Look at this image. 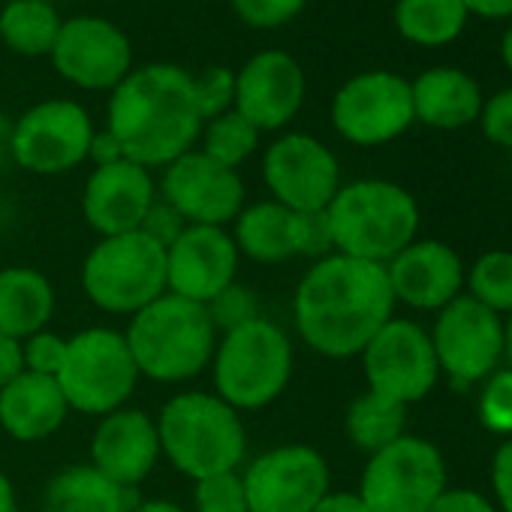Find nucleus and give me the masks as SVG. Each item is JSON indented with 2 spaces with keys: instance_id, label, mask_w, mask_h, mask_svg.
<instances>
[{
  "instance_id": "f257e3e1",
  "label": "nucleus",
  "mask_w": 512,
  "mask_h": 512,
  "mask_svg": "<svg viewBox=\"0 0 512 512\" xmlns=\"http://www.w3.org/2000/svg\"><path fill=\"white\" fill-rule=\"evenodd\" d=\"M395 317L386 269L329 253L311 263L293 293L299 341L326 359H353Z\"/></svg>"
},
{
  "instance_id": "f03ea898",
  "label": "nucleus",
  "mask_w": 512,
  "mask_h": 512,
  "mask_svg": "<svg viewBox=\"0 0 512 512\" xmlns=\"http://www.w3.org/2000/svg\"><path fill=\"white\" fill-rule=\"evenodd\" d=\"M202 115L193 97V73L178 64L154 61L109 94L106 133L118 142L124 160L145 169H166L193 151L202 133Z\"/></svg>"
},
{
  "instance_id": "7ed1b4c3",
  "label": "nucleus",
  "mask_w": 512,
  "mask_h": 512,
  "mask_svg": "<svg viewBox=\"0 0 512 512\" xmlns=\"http://www.w3.org/2000/svg\"><path fill=\"white\" fill-rule=\"evenodd\" d=\"M160 452L187 479H205L244 467L247 428L238 410L214 392H178L157 416Z\"/></svg>"
},
{
  "instance_id": "20e7f679",
  "label": "nucleus",
  "mask_w": 512,
  "mask_h": 512,
  "mask_svg": "<svg viewBox=\"0 0 512 512\" xmlns=\"http://www.w3.org/2000/svg\"><path fill=\"white\" fill-rule=\"evenodd\" d=\"M335 253L386 266L407 244L419 238L416 196L386 178H359L341 184L326 208Z\"/></svg>"
},
{
  "instance_id": "39448f33",
  "label": "nucleus",
  "mask_w": 512,
  "mask_h": 512,
  "mask_svg": "<svg viewBox=\"0 0 512 512\" xmlns=\"http://www.w3.org/2000/svg\"><path fill=\"white\" fill-rule=\"evenodd\" d=\"M124 338L139 377L175 386L208 371L220 332L205 305L163 293L127 320Z\"/></svg>"
},
{
  "instance_id": "423d86ee",
  "label": "nucleus",
  "mask_w": 512,
  "mask_h": 512,
  "mask_svg": "<svg viewBox=\"0 0 512 512\" xmlns=\"http://www.w3.org/2000/svg\"><path fill=\"white\" fill-rule=\"evenodd\" d=\"M293 368V338L266 314L223 332L208 365L214 395L238 413L272 407L287 392Z\"/></svg>"
},
{
  "instance_id": "0eeeda50",
  "label": "nucleus",
  "mask_w": 512,
  "mask_h": 512,
  "mask_svg": "<svg viewBox=\"0 0 512 512\" xmlns=\"http://www.w3.org/2000/svg\"><path fill=\"white\" fill-rule=\"evenodd\" d=\"M85 299L115 317H133L166 293V247L145 232L100 238L82 263Z\"/></svg>"
},
{
  "instance_id": "6e6552de",
  "label": "nucleus",
  "mask_w": 512,
  "mask_h": 512,
  "mask_svg": "<svg viewBox=\"0 0 512 512\" xmlns=\"http://www.w3.org/2000/svg\"><path fill=\"white\" fill-rule=\"evenodd\" d=\"M55 380L70 410L100 419L127 407L142 377L124 332L88 326L67 338V356Z\"/></svg>"
},
{
  "instance_id": "1a4fd4ad",
  "label": "nucleus",
  "mask_w": 512,
  "mask_h": 512,
  "mask_svg": "<svg viewBox=\"0 0 512 512\" xmlns=\"http://www.w3.org/2000/svg\"><path fill=\"white\" fill-rule=\"evenodd\" d=\"M446 485L449 470L443 452L425 437L404 434L368 455L356 491L371 512H425Z\"/></svg>"
},
{
  "instance_id": "9d476101",
  "label": "nucleus",
  "mask_w": 512,
  "mask_h": 512,
  "mask_svg": "<svg viewBox=\"0 0 512 512\" xmlns=\"http://www.w3.org/2000/svg\"><path fill=\"white\" fill-rule=\"evenodd\" d=\"M94 133L97 127L82 103L52 97L13 121L10 160L34 175H67L88 160Z\"/></svg>"
},
{
  "instance_id": "9b49d317",
  "label": "nucleus",
  "mask_w": 512,
  "mask_h": 512,
  "mask_svg": "<svg viewBox=\"0 0 512 512\" xmlns=\"http://www.w3.org/2000/svg\"><path fill=\"white\" fill-rule=\"evenodd\" d=\"M247 512H314L332 491V470L320 449L281 443L241 467Z\"/></svg>"
},
{
  "instance_id": "f8f14e48",
  "label": "nucleus",
  "mask_w": 512,
  "mask_h": 512,
  "mask_svg": "<svg viewBox=\"0 0 512 512\" xmlns=\"http://www.w3.org/2000/svg\"><path fill=\"white\" fill-rule=\"evenodd\" d=\"M335 133L359 148H380L410 130L413 97L410 82L389 70H368L347 79L329 109Z\"/></svg>"
},
{
  "instance_id": "ddd939ff",
  "label": "nucleus",
  "mask_w": 512,
  "mask_h": 512,
  "mask_svg": "<svg viewBox=\"0 0 512 512\" xmlns=\"http://www.w3.org/2000/svg\"><path fill=\"white\" fill-rule=\"evenodd\" d=\"M368 392L392 398L404 407L428 398L440 380V365L425 326L392 317L359 353Z\"/></svg>"
},
{
  "instance_id": "4468645a",
  "label": "nucleus",
  "mask_w": 512,
  "mask_h": 512,
  "mask_svg": "<svg viewBox=\"0 0 512 512\" xmlns=\"http://www.w3.org/2000/svg\"><path fill=\"white\" fill-rule=\"evenodd\" d=\"M428 335L440 377L455 389L482 383L503 362V317L491 314L467 293L437 311Z\"/></svg>"
},
{
  "instance_id": "2eb2a0df",
  "label": "nucleus",
  "mask_w": 512,
  "mask_h": 512,
  "mask_svg": "<svg viewBox=\"0 0 512 512\" xmlns=\"http://www.w3.org/2000/svg\"><path fill=\"white\" fill-rule=\"evenodd\" d=\"M260 172L269 199L290 211H326L344 184L335 151L311 133H281L272 139Z\"/></svg>"
},
{
  "instance_id": "dca6fc26",
  "label": "nucleus",
  "mask_w": 512,
  "mask_h": 512,
  "mask_svg": "<svg viewBox=\"0 0 512 512\" xmlns=\"http://www.w3.org/2000/svg\"><path fill=\"white\" fill-rule=\"evenodd\" d=\"M157 196L187 226H232L247 205V187L238 169H226L205 157L199 148L172 160L160 181Z\"/></svg>"
},
{
  "instance_id": "f3484780",
  "label": "nucleus",
  "mask_w": 512,
  "mask_h": 512,
  "mask_svg": "<svg viewBox=\"0 0 512 512\" xmlns=\"http://www.w3.org/2000/svg\"><path fill=\"white\" fill-rule=\"evenodd\" d=\"M55 73L82 91H115L133 73V43L103 16L64 19L52 49Z\"/></svg>"
},
{
  "instance_id": "a211bd4d",
  "label": "nucleus",
  "mask_w": 512,
  "mask_h": 512,
  "mask_svg": "<svg viewBox=\"0 0 512 512\" xmlns=\"http://www.w3.org/2000/svg\"><path fill=\"white\" fill-rule=\"evenodd\" d=\"M305 94V70L284 49H263L235 70V112L260 133H281L299 115Z\"/></svg>"
},
{
  "instance_id": "6ab92c4d",
  "label": "nucleus",
  "mask_w": 512,
  "mask_h": 512,
  "mask_svg": "<svg viewBox=\"0 0 512 512\" xmlns=\"http://www.w3.org/2000/svg\"><path fill=\"white\" fill-rule=\"evenodd\" d=\"M238 247L223 226H184L166 247V293L208 305L238 281Z\"/></svg>"
},
{
  "instance_id": "aec40b11",
  "label": "nucleus",
  "mask_w": 512,
  "mask_h": 512,
  "mask_svg": "<svg viewBox=\"0 0 512 512\" xmlns=\"http://www.w3.org/2000/svg\"><path fill=\"white\" fill-rule=\"evenodd\" d=\"M395 305L413 311H440L464 296L467 266L458 250L440 238H416L383 266Z\"/></svg>"
},
{
  "instance_id": "412c9836",
  "label": "nucleus",
  "mask_w": 512,
  "mask_h": 512,
  "mask_svg": "<svg viewBox=\"0 0 512 512\" xmlns=\"http://www.w3.org/2000/svg\"><path fill=\"white\" fill-rule=\"evenodd\" d=\"M154 202L157 181L133 160L94 166L82 187V217L100 238L136 232Z\"/></svg>"
},
{
  "instance_id": "4be33fe9",
  "label": "nucleus",
  "mask_w": 512,
  "mask_h": 512,
  "mask_svg": "<svg viewBox=\"0 0 512 512\" xmlns=\"http://www.w3.org/2000/svg\"><path fill=\"white\" fill-rule=\"evenodd\" d=\"M157 419L139 407H121L97 419L88 446V464L124 488H139L160 464Z\"/></svg>"
},
{
  "instance_id": "5701e85b",
  "label": "nucleus",
  "mask_w": 512,
  "mask_h": 512,
  "mask_svg": "<svg viewBox=\"0 0 512 512\" xmlns=\"http://www.w3.org/2000/svg\"><path fill=\"white\" fill-rule=\"evenodd\" d=\"M70 413L55 377L25 371L0 389V428L16 443H43L55 437Z\"/></svg>"
},
{
  "instance_id": "b1692460",
  "label": "nucleus",
  "mask_w": 512,
  "mask_h": 512,
  "mask_svg": "<svg viewBox=\"0 0 512 512\" xmlns=\"http://www.w3.org/2000/svg\"><path fill=\"white\" fill-rule=\"evenodd\" d=\"M410 97L413 118L434 130H461L479 121L485 103L476 79L455 67L425 70L410 82Z\"/></svg>"
},
{
  "instance_id": "393cba45",
  "label": "nucleus",
  "mask_w": 512,
  "mask_h": 512,
  "mask_svg": "<svg viewBox=\"0 0 512 512\" xmlns=\"http://www.w3.org/2000/svg\"><path fill=\"white\" fill-rule=\"evenodd\" d=\"M55 284L31 266L0 269V335L31 338L49 329L55 317Z\"/></svg>"
},
{
  "instance_id": "a878e982",
  "label": "nucleus",
  "mask_w": 512,
  "mask_h": 512,
  "mask_svg": "<svg viewBox=\"0 0 512 512\" xmlns=\"http://www.w3.org/2000/svg\"><path fill=\"white\" fill-rule=\"evenodd\" d=\"M293 223L296 211L278 205L275 199L247 202L238 217L232 220V241L238 247V256L260 266H281L293 260Z\"/></svg>"
},
{
  "instance_id": "bb28decb",
  "label": "nucleus",
  "mask_w": 512,
  "mask_h": 512,
  "mask_svg": "<svg viewBox=\"0 0 512 512\" xmlns=\"http://www.w3.org/2000/svg\"><path fill=\"white\" fill-rule=\"evenodd\" d=\"M136 491L112 482L94 464H70L43 488V512H130Z\"/></svg>"
},
{
  "instance_id": "cd10ccee",
  "label": "nucleus",
  "mask_w": 512,
  "mask_h": 512,
  "mask_svg": "<svg viewBox=\"0 0 512 512\" xmlns=\"http://www.w3.org/2000/svg\"><path fill=\"white\" fill-rule=\"evenodd\" d=\"M61 25L64 19L49 0H10L0 10V43L22 58H49Z\"/></svg>"
},
{
  "instance_id": "c85d7f7f",
  "label": "nucleus",
  "mask_w": 512,
  "mask_h": 512,
  "mask_svg": "<svg viewBox=\"0 0 512 512\" xmlns=\"http://www.w3.org/2000/svg\"><path fill=\"white\" fill-rule=\"evenodd\" d=\"M464 0H398L395 28L398 34L422 49H440L461 37L467 25Z\"/></svg>"
},
{
  "instance_id": "c756f323",
  "label": "nucleus",
  "mask_w": 512,
  "mask_h": 512,
  "mask_svg": "<svg viewBox=\"0 0 512 512\" xmlns=\"http://www.w3.org/2000/svg\"><path fill=\"white\" fill-rule=\"evenodd\" d=\"M344 431L359 452L374 455L407 434V407L377 392H362L347 407Z\"/></svg>"
},
{
  "instance_id": "7c9ffc66",
  "label": "nucleus",
  "mask_w": 512,
  "mask_h": 512,
  "mask_svg": "<svg viewBox=\"0 0 512 512\" xmlns=\"http://www.w3.org/2000/svg\"><path fill=\"white\" fill-rule=\"evenodd\" d=\"M260 142H263V133L247 118H241L235 109L205 121L199 133V151L226 169H241L256 151H260Z\"/></svg>"
},
{
  "instance_id": "2f4dec72",
  "label": "nucleus",
  "mask_w": 512,
  "mask_h": 512,
  "mask_svg": "<svg viewBox=\"0 0 512 512\" xmlns=\"http://www.w3.org/2000/svg\"><path fill=\"white\" fill-rule=\"evenodd\" d=\"M464 293L497 317L512 314V250H485L467 269Z\"/></svg>"
},
{
  "instance_id": "473e14b6",
  "label": "nucleus",
  "mask_w": 512,
  "mask_h": 512,
  "mask_svg": "<svg viewBox=\"0 0 512 512\" xmlns=\"http://www.w3.org/2000/svg\"><path fill=\"white\" fill-rule=\"evenodd\" d=\"M479 425L494 437H512V371L503 365L479 383L476 395Z\"/></svg>"
},
{
  "instance_id": "72a5a7b5",
  "label": "nucleus",
  "mask_w": 512,
  "mask_h": 512,
  "mask_svg": "<svg viewBox=\"0 0 512 512\" xmlns=\"http://www.w3.org/2000/svg\"><path fill=\"white\" fill-rule=\"evenodd\" d=\"M214 329L223 335L229 329H238L256 317H263V305H260V296H256L253 287L241 284V281H232L220 296H214L208 305H205Z\"/></svg>"
},
{
  "instance_id": "f704fd0d",
  "label": "nucleus",
  "mask_w": 512,
  "mask_h": 512,
  "mask_svg": "<svg viewBox=\"0 0 512 512\" xmlns=\"http://www.w3.org/2000/svg\"><path fill=\"white\" fill-rule=\"evenodd\" d=\"M193 512H247L241 470L193 482Z\"/></svg>"
},
{
  "instance_id": "c9c22d12",
  "label": "nucleus",
  "mask_w": 512,
  "mask_h": 512,
  "mask_svg": "<svg viewBox=\"0 0 512 512\" xmlns=\"http://www.w3.org/2000/svg\"><path fill=\"white\" fill-rule=\"evenodd\" d=\"M193 97L202 121H211L229 109H235V70L229 67H205L199 76H193Z\"/></svg>"
},
{
  "instance_id": "e433bc0d",
  "label": "nucleus",
  "mask_w": 512,
  "mask_h": 512,
  "mask_svg": "<svg viewBox=\"0 0 512 512\" xmlns=\"http://www.w3.org/2000/svg\"><path fill=\"white\" fill-rule=\"evenodd\" d=\"M241 25L253 31H278L302 16L308 0H229Z\"/></svg>"
},
{
  "instance_id": "4c0bfd02",
  "label": "nucleus",
  "mask_w": 512,
  "mask_h": 512,
  "mask_svg": "<svg viewBox=\"0 0 512 512\" xmlns=\"http://www.w3.org/2000/svg\"><path fill=\"white\" fill-rule=\"evenodd\" d=\"M293 250H296V256H305V260H314V263L329 253H335V241H332L326 211H296Z\"/></svg>"
},
{
  "instance_id": "58836bf2",
  "label": "nucleus",
  "mask_w": 512,
  "mask_h": 512,
  "mask_svg": "<svg viewBox=\"0 0 512 512\" xmlns=\"http://www.w3.org/2000/svg\"><path fill=\"white\" fill-rule=\"evenodd\" d=\"M22 350H25V371L55 377L67 356V338L52 329H43V332L25 338Z\"/></svg>"
},
{
  "instance_id": "ea45409f",
  "label": "nucleus",
  "mask_w": 512,
  "mask_h": 512,
  "mask_svg": "<svg viewBox=\"0 0 512 512\" xmlns=\"http://www.w3.org/2000/svg\"><path fill=\"white\" fill-rule=\"evenodd\" d=\"M479 124L491 145L512 151V88H506L482 103Z\"/></svg>"
},
{
  "instance_id": "a19ab883",
  "label": "nucleus",
  "mask_w": 512,
  "mask_h": 512,
  "mask_svg": "<svg viewBox=\"0 0 512 512\" xmlns=\"http://www.w3.org/2000/svg\"><path fill=\"white\" fill-rule=\"evenodd\" d=\"M491 491L497 512H512V437L500 440L491 458Z\"/></svg>"
},
{
  "instance_id": "79ce46f5",
  "label": "nucleus",
  "mask_w": 512,
  "mask_h": 512,
  "mask_svg": "<svg viewBox=\"0 0 512 512\" xmlns=\"http://www.w3.org/2000/svg\"><path fill=\"white\" fill-rule=\"evenodd\" d=\"M187 223L157 196V202L151 205V211L145 214V220H142V226H139V232H145L148 238H154L157 244H163V247H169L178 235H181V229H184Z\"/></svg>"
},
{
  "instance_id": "37998d69",
  "label": "nucleus",
  "mask_w": 512,
  "mask_h": 512,
  "mask_svg": "<svg viewBox=\"0 0 512 512\" xmlns=\"http://www.w3.org/2000/svg\"><path fill=\"white\" fill-rule=\"evenodd\" d=\"M425 512H497V506H494V500H488L485 494H479L473 488L446 485V491Z\"/></svg>"
},
{
  "instance_id": "c03bdc74",
  "label": "nucleus",
  "mask_w": 512,
  "mask_h": 512,
  "mask_svg": "<svg viewBox=\"0 0 512 512\" xmlns=\"http://www.w3.org/2000/svg\"><path fill=\"white\" fill-rule=\"evenodd\" d=\"M25 374V350L19 338L0 335V389Z\"/></svg>"
},
{
  "instance_id": "a18cd8bd",
  "label": "nucleus",
  "mask_w": 512,
  "mask_h": 512,
  "mask_svg": "<svg viewBox=\"0 0 512 512\" xmlns=\"http://www.w3.org/2000/svg\"><path fill=\"white\" fill-rule=\"evenodd\" d=\"M314 512H371L368 503L359 497V491H329Z\"/></svg>"
},
{
  "instance_id": "49530a36",
  "label": "nucleus",
  "mask_w": 512,
  "mask_h": 512,
  "mask_svg": "<svg viewBox=\"0 0 512 512\" xmlns=\"http://www.w3.org/2000/svg\"><path fill=\"white\" fill-rule=\"evenodd\" d=\"M88 160H94V166H106V163L124 160V154H121L118 142H115L106 130H100V133H94V142H91V154H88Z\"/></svg>"
},
{
  "instance_id": "de8ad7c7",
  "label": "nucleus",
  "mask_w": 512,
  "mask_h": 512,
  "mask_svg": "<svg viewBox=\"0 0 512 512\" xmlns=\"http://www.w3.org/2000/svg\"><path fill=\"white\" fill-rule=\"evenodd\" d=\"M470 16L479 19H509L512 16V0H464Z\"/></svg>"
},
{
  "instance_id": "09e8293b",
  "label": "nucleus",
  "mask_w": 512,
  "mask_h": 512,
  "mask_svg": "<svg viewBox=\"0 0 512 512\" xmlns=\"http://www.w3.org/2000/svg\"><path fill=\"white\" fill-rule=\"evenodd\" d=\"M130 512H187V509L175 500H166V497H148V500H136L130 506Z\"/></svg>"
},
{
  "instance_id": "8fccbe9b",
  "label": "nucleus",
  "mask_w": 512,
  "mask_h": 512,
  "mask_svg": "<svg viewBox=\"0 0 512 512\" xmlns=\"http://www.w3.org/2000/svg\"><path fill=\"white\" fill-rule=\"evenodd\" d=\"M0 512H19V494L13 479L0 470Z\"/></svg>"
},
{
  "instance_id": "3c124183",
  "label": "nucleus",
  "mask_w": 512,
  "mask_h": 512,
  "mask_svg": "<svg viewBox=\"0 0 512 512\" xmlns=\"http://www.w3.org/2000/svg\"><path fill=\"white\" fill-rule=\"evenodd\" d=\"M10 136H13V121L0 112V163L10 160Z\"/></svg>"
},
{
  "instance_id": "603ef678",
  "label": "nucleus",
  "mask_w": 512,
  "mask_h": 512,
  "mask_svg": "<svg viewBox=\"0 0 512 512\" xmlns=\"http://www.w3.org/2000/svg\"><path fill=\"white\" fill-rule=\"evenodd\" d=\"M503 362L512 371V314L503 317Z\"/></svg>"
},
{
  "instance_id": "864d4df0",
  "label": "nucleus",
  "mask_w": 512,
  "mask_h": 512,
  "mask_svg": "<svg viewBox=\"0 0 512 512\" xmlns=\"http://www.w3.org/2000/svg\"><path fill=\"white\" fill-rule=\"evenodd\" d=\"M500 58H503L506 70L512 73V25L506 28V34H503V40H500Z\"/></svg>"
}]
</instances>
